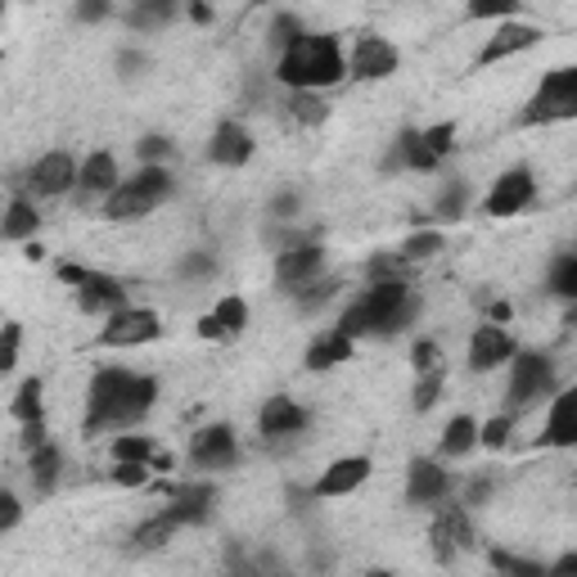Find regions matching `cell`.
<instances>
[{"mask_svg": "<svg viewBox=\"0 0 577 577\" xmlns=\"http://www.w3.org/2000/svg\"><path fill=\"white\" fill-rule=\"evenodd\" d=\"M159 402V379L154 374H131L122 366L95 370L90 393H86V438L105 428H131Z\"/></svg>", "mask_w": 577, "mask_h": 577, "instance_id": "obj_1", "label": "cell"}, {"mask_svg": "<svg viewBox=\"0 0 577 577\" xmlns=\"http://www.w3.org/2000/svg\"><path fill=\"white\" fill-rule=\"evenodd\" d=\"M275 77L288 90H329L348 77V59L339 51V41L325 32H303L298 41H288L280 59H275Z\"/></svg>", "mask_w": 577, "mask_h": 577, "instance_id": "obj_2", "label": "cell"}, {"mask_svg": "<svg viewBox=\"0 0 577 577\" xmlns=\"http://www.w3.org/2000/svg\"><path fill=\"white\" fill-rule=\"evenodd\" d=\"M420 303L411 294V284L406 280H374L366 294L344 312L339 329L352 334V339H370V334H402L411 320H415Z\"/></svg>", "mask_w": 577, "mask_h": 577, "instance_id": "obj_3", "label": "cell"}, {"mask_svg": "<svg viewBox=\"0 0 577 577\" xmlns=\"http://www.w3.org/2000/svg\"><path fill=\"white\" fill-rule=\"evenodd\" d=\"M167 195H172L167 167L140 163V172H135L131 181H118L109 195H105V217H109V221H140V217H150Z\"/></svg>", "mask_w": 577, "mask_h": 577, "instance_id": "obj_4", "label": "cell"}, {"mask_svg": "<svg viewBox=\"0 0 577 577\" xmlns=\"http://www.w3.org/2000/svg\"><path fill=\"white\" fill-rule=\"evenodd\" d=\"M577 113V68H555L542 77L537 95L523 109V127H546V122H564Z\"/></svg>", "mask_w": 577, "mask_h": 577, "instance_id": "obj_5", "label": "cell"}, {"mask_svg": "<svg viewBox=\"0 0 577 577\" xmlns=\"http://www.w3.org/2000/svg\"><path fill=\"white\" fill-rule=\"evenodd\" d=\"M451 150H456V122H438L428 131H402L389 163L411 167V172H433Z\"/></svg>", "mask_w": 577, "mask_h": 577, "instance_id": "obj_6", "label": "cell"}, {"mask_svg": "<svg viewBox=\"0 0 577 577\" xmlns=\"http://www.w3.org/2000/svg\"><path fill=\"white\" fill-rule=\"evenodd\" d=\"M555 389H559V383H555L551 357H542V352H514L510 357V402H514V411L551 398Z\"/></svg>", "mask_w": 577, "mask_h": 577, "instance_id": "obj_7", "label": "cell"}, {"mask_svg": "<svg viewBox=\"0 0 577 577\" xmlns=\"http://www.w3.org/2000/svg\"><path fill=\"white\" fill-rule=\"evenodd\" d=\"M163 334V320H159V312H150V307H118L109 320H105V329H100V348H144V344H154Z\"/></svg>", "mask_w": 577, "mask_h": 577, "instance_id": "obj_8", "label": "cell"}, {"mask_svg": "<svg viewBox=\"0 0 577 577\" xmlns=\"http://www.w3.org/2000/svg\"><path fill=\"white\" fill-rule=\"evenodd\" d=\"M443 505V501H438ZM428 546H433V559L438 564H451L460 551L473 546V523H469V510L465 505H443L428 523Z\"/></svg>", "mask_w": 577, "mask_h": 577, "instance_id": "obj_9", "label": "cell"}, {"mask_svg": "<svg viewBox=\"0 0 577 577\" xmlns=\"http://www.w3.org/2000/svg\"><path fill=\"white\" fill-rule=\"evenodd\" d=\"M398 64H402V55H398L393 41H383L379 32H361L357 36V51L348 59V73L357 81H383V77L398 73Z\"/></svg>", "mask_w": 577, "mask_h": 577, "instance_id": "obj_10", "label": "cell"}, {"mask_svg": "<svg viewBox=\"0 0 577 577\" xmlns=\"http://www.w3.org/2000/svg\"><path fill=\"white\" fill-rule=\"evenodd\" d=\"M533 199H537L533 172H527V167H510V172L497 176V185H492V195H488L483 208H488V217H514V213H523Z\"/></svg>", "mask_w": 577, "mask_h": 577, "instance_id": "obj_11", "label": "cell"}, {"mask_svg": "<svg viewBox=\"0 0 577 577\" xmlns=\"http://www.w3.org/2000/svg\"><path fill=\"white\" fill-rule=\"evenodd\" d=\"M325 271V249L320 244H288L275 253V280L284 294H294V288H303L307 280H316Z\"/></svg>", "mask_w": 577, "mask_h": 577, "instance_id": "obj_12", "label": "cell"}, {"mask_svg": "<svg viewBox=\"0 0 577 577\" xmlns=\"http://www.w3.org/2000/svg\"><path fill=\"white\" fill-rule=\"evenodd\" d=\"M235 460H239V443H235L230 424H208L195 433V443H189V465L195 469H226Z\"/></svg>", "mask_w": 577, "mask_h": 577, "instance_id": "obj_13", "label": "cell"}, {"mask_svg": "<svg viewBox=\"0 0 577 577\" xmlns=\"http://www.w3.org/2000/svg\"><path fill=\"white\" fill-rule=\"evenodd\" d=\"M370 456H339L334 460L320 478H316V488H312V497L316 501H334V497H348V492H357V488H366V478H370Z\"/></svg>", "mask_w": 577, "mask_h": 577, "instance_id": "obj_14", "label": "cell"}, {"mask_svg": "<svg viewBox=\"0 0 577 577\" xmlns=\"http://www.w3.org/2000/svg\"><path fill=\"white\" fill-rule=\"evenodd\" d=\"M73 294H77V307L90 312V316H113L118 307H127V288L113 275H100V271H86L73 284Z\"/></svg>", "mask_w": 577, "mask_h": 577, "instance_id": "obj_15", "label": "cell"}, {"mask_svg": "<svg viewBox=\"0 0 577 577\" xmlns=\"http://www.w3.org/2000/svg\"><path fill=\"white\" fill-rule=\"evenodd\" d=\"M28 185L36 189L41 199H55V195H68L77 185V159L64 154V150H51L45 159H36V167L28 172Z\"/></svg>", "mask_w": 577, "mask_h": 577, "instance_id": "obj_16", "label": "cell"}, {"mask_svg": "<svg viewBox=\"0 0 577 577\" xmlns=\"http://www.w3.org/2000/svg\"><path fill=\"white\" fill-rule=\"evenodd\" d=\"M451 492V473L438 465V460H411L406 469V501L411 505H438L443 497Z\"/></svg>", "mask_w": 577, "mask_h": 577, "instance_id": "obj_17", "label": "cell"}, {"mask_svg": "<svg viewBox=\"0 0 577 577\" xmlns=\"http://www.w3.org/2000/svg\"><path fill=\"white\" fill-rule=\"evenodd\" d=\"M258 428H262L266 443H284V438H294V433L307 428V411H303L294 398L275 393V398H266V406H262V415H258Z\"/></svg>", "mask_w": 577, "mask_h": 577, "instance_id": "obj_18", "label": "cell"}, {"mask_svg": "<svg viewBox=\"0 0 577 577\" xmlns=\"http://www.w3.org/2000/svg\"><path fill=\"white\" fill-rule=\"evenodd\" d=\"M514 352H519V348H514V339H510L501 325H478L473 339H469V366H473L478 374H488V370L505 366Z\"/></svg>", "mask_w": 577, "mask_h": 577, "instance_id": "obj_19", "label": "cell"}, {"mask_svg": "<svg viewBox=\"0 0 577 577\" xmlns=\"http://www.w3.org/2000/svg\"><path fill=\"white\" fill-rule=\"evenodd\" d=\"M244 325H249V303L239 294H226L208 316H199V339L226 344V339H235V334H244Z\"/></svg>", "mask_w": 577, "mask_h": 577, "instance_id": "obj_20", "label": "cell"}, {"mask_svg": "<svg viewBox=\"0 0 577 577\" xmlns=\"http://www.w3.org/2000/svg\"><path fill=\"white\" fill-rule=\"evenodd\" d=\"M542 41V32L533 28V23H514V19H501V28L488 36V45L478 51V64H501V59H510V55H519V51H527V45H537Z\"/></svg>", "mask_w": 577, "mask_h": 577, "instance_id": "obj_21", "label": "cell"}, {"mask_svg": "<svg viewBox=\"0 0 577 577\" xmlns=\"http://www.w3.org/2000/svg\"><path fill=\"white\" fill-rule=\"evenodd\" d=\"M213 505H217V488H213V483H181V488H172L167 514H172L181 527H195V523H208Z\"/></svg>", "mask_w": 577, "mask_h": 577, "instance_id": "obj_22", "label": "cell"}, {"mask_svg": "<svg viewBox=\"0 0 577 577\" xmlns=\"http://www.w3.org/2000/svg\"><path fill=\"white\" fill-rule=\"evenodd\" d=\"M208 159H213L217 167H244V163L253 159V135L239 127V122H221V127L213 131V140H208Z\"/></svg>", "mask_w": 577, "mask_h": 577, "instance_id": "obj_23", "label": "cell"}, {"mask_svg": "<svg viewBox=\"0 0 577 577\" xmlns=\"http://www.w3.org/2000/svg\"><path fill=\"white\" fill-rule=\"evenodd\" d=\"M546 447H573L577 443V393L573 389H555L551 402V420H546Z\"/></svg>", "mask_w": 577, "mask_h": 577, "instance_id": "obj_24", "label": "cell"}, {"mask_svg": "<svg viewBox=\"0 0 577 577\" xmlns=\"http://www.w3.org/2000/svg\"><path fill=\"white\" fill-rule=\"evenodd\" d=\"M352 352H357V339L334 325V329H325L320 339L307 348V370H334V366L352 361Z\"/></svg>", "mask_w": 577, "mask_h": 577, "instance_id": "obj_25", "label": "cell"}, {"mask_svg": "<svg viewBox=\"0 0 577 577\" xmlns=\"http://www.w3.org/2000/svg\"><path fill=\"white\" fill-rule=\"evenodd\" d=\"M77 185L81 195H109L118 185V159L109 150H95L86 163H77Z\"/></svg>", "mask_w": 577, "mask_h": 577, "instance_id": "obj_26", "label": "cell"}, {"mask_svg": "<svg viewBox=\"0 0 577 577\" xmlns=\"http://www.w3.org/2000/svg\"><path fill=\"white\" fill-rule=\"evenodd\" d=\"M28 473H32V488L36 492H55V483H59V447H51V443L32 447Z\"/></svg>", "mask_w": 577, "mask_h": 577, "instance_id": "obj_27", "label": "cell"}, {"mask_svg": "<svg viewBox=\"0 0 577 577\" xmlns=\"http://www.w3.org/2000/svg\"><path fill=\"white\" fill-rule=\"evenodd\" d=\"M176 533H181V523H176L167 510H159L154 519H144V523L135 527V533H131V542H135L140 551H159V546H167Z\"/></svg>", "mask_w": 577, "mask_h": 577, "instance_id": "obj_28", "label": "cell"}, {"mask_svg": "<svg viewBox=\"0 0 577 577\" xmlns=\"http://www.w3.org/2000/svg\"><path fill=\"white\" fill-rule=\"evenodd\" d=\"M41 230V217H36V204L32 199H14L0 217V235L6 239H32Z\"/></svg>", "mask_w": 577, "mask_h": 577, "instance_id": "obj_29", "label": "cell"}, {"mask_svg": "<svg viewBox=\"0 0 577 577\" xmlns=\"http://www.w3.org/2000/svg\"><path fill=\"white\" fill-rule=\"evenodd\" d=\"M478 447V420L473 415H456L443 428V456H469Z\"/></svg>", "mask_w": 577, "mask_h": 577, "instance_id": "obj_30", "label": "cell"}, {"mask_svg": "<svg viewBox=\"0 0 577 577\" xmlns=\"http://www.w3.org/2000/svg\"><path fill=\"white\" fill-rule=\"evenodd\" d=\"M10 411H14V420H19V424H28V420H41V415H45V383H41L36 374L19 383V393H14Z\"/></svg>", "mask_w": 577, "mask_h": 577, "instance_id": "obj_31", "label": "cell"}, {"mask_svg": "<svg viewBox=\"0 0 577 577\" xmlns=\"http://www.w3.org/2000/svg\"><path fill=\"white\" fill-rule=\"evenodd\" d=\"M325 100H320V90H288V118L303 122V127H320L325 122Z\"/></svg>", "mask_w": 577, "mask_h": 577, "instance_id": "obj_32", "label": "cell"}, {"mask_svg": "<svg viewBox=\"0 0 577 577\" xmlns=\"http://www.w3.org/2000/svg\"><path fill=\"white\" fill-rule=\"evenodd\" d=\"M176 10H181V0H135V6H131V28L154 32V28H163Z\"/></svg>", "mask_w": 577, "mask_h": 577, "instance_id": "obj_33", "label": "cell"}, {"mask_svg": "<svg viewBox=\"0 0 577 577\" xmlns=\"http://www.w3.org/2000/svg\"><path fill=\"white\" fill-rule=\"evenodd\" d=\"M159 447L154 438H144V433H122V438L113 443V460H131V465H154Z\"/></svg>", "mask_w": 577, "mask_h": 577, "instance_id": "obj_34", "label": "cell"}, {"mask_svg": "<svg viewBox=\"0 0 577 577\" xmlns=\"http://www.w3.org/2000/svg\"><path fill=\"white\" fill-rule=\"evenodd\" d=\"M465 199H469V189H465L460 181H451V185L443 189V199L433 204V221H443V226L460 221V217H465Z\"/></svg>", "mask_w": 577, "mask_h": 577, "instance_id": "obj_35", "label": "cell"}, {"mask_svg": "<svg viewBox=\"0 0 577 577\" xmlns=\"http://www.w3.org/2000/svg\"><path fill=\"white\" fill-rule=\"evenodd\" d=\"M398 253H402L406 262H424V258H433V253H443V230H420V235H411Z\"/></svg>", "mask_w": 577, "mask_h": 577, "instance_id": "obj_36", "label": "cell"}, {"mask_svg": "<svg viewBox=\"0 0 577 577\" xmlns=\"http://www.w3.org/2000/svg\"><path fill=\"white\" fill-rule=\"evenodd\" d=\"M551 288L559 298H577V258L573 253H559L555 266H551Z\"/></svg>", "mask_w": 577, "mask_h": 577, "instance_id": "obj_37", "label": "cell"}, {"mask_svg": "<svg viewBox=\"0 0 577 577\" xmlns=\"http://www.w3.org/2000/svg\"><path fill=\"white\" fill-rule=\"evenodd\" d=\"M19 348H23V325L6 320L0 325V374H10L19 366Z\"/></svg>", "mask_w": 577, "mask_h": 577, "instance_id": "obj_38", "label": "cell"}, {"mask_svg": "<svg viewBox=\"0 0 577 577\" xmlns=\"http://www.w3.org/2000/svg\"><path fill=\"white\" fill-rule=\"evenodd\" d=\"M443 402V366L438 370H424L415 383V411H433Z\"/></svg>", "mask_w": 577, "mask_h": 577, "instance_id": "obj_39", "label": "cell"}, {"mask_svg": "<svg viewBox=\"0 0 577 577\" xmlns=\"http://www.w3.org/2000/svg\"><path fill=\"white\" fill-rule=\"evenodd\" d=\"M519 10V0H469L465 19L469 23H483V19H510Z\"/></svg>", "mask_w": 577, "mask_h": 577, "instance_id": "obj_40", "label": "cell"}, {"mask_svg": "<svg viewBox=\"0 0 577 577\" xmlns=\"http://www.w3.org/2000/svg\"><path fill=\"white\" fill-rule=\"evenodd\" d=\"M510 433H514V415H497L488 424H478V443H483L488 451H501L510 443Z\"/></svg>", "mask_w": 577, "mask_h": 577, "instance_id": "obj_41", "label": "cell"}, {"mask_svg": "<svg viewBox=\"0 0 577 577\" xmlns=\"http://www.w3.org/2000/svg\"><path fill=\"white\" fill-rule=\"evenodd\" d=\"M298 36H303V23H298V14H288V10L275 14L271 28H266V41L275 45V51H284V45H288V41H298Z\"/></svg>", "mask_w": 577, "mask_h": 577, "instance_id": "obj_42", "label": "cell"}, {"mask_svg": "<svg viewBox=\"0 0 577 577\" xmlns=\"http://www.w3.org/2000/svg\"><path fill=\"white\" fill-rule=\"evenodd\" d=\"M334 288H339V280H320V275H316V280H307L303 288H294V298H298L307 312H316L320 303H329V298H334Z\"/></svg>", "mask_w": 577, "mask_h": 577, "instance_id": "obj_43", "label": "cell"}, {"mask_svg": "<svg viewBox=\"0 0 577 577\" xmlns=\"http://www.w3.org/2000/svg\"><path fill=\"white\" fill-rule=\"evenodd\" d=\"M492 568H497V573H514V577H546L542 564L519 559V555H510V551H492Z\"/></svg>", "mask_w": 577, "mask_h": 577, "instance_id": "obj_44", "label": "cell"}, {"mask_svg": "<svg viewBox=\"0 0 577 577\" xmlns=\"http://www.w3.org/2000/svg\"><path fill=\"white\" fill-rule=\"evenodd\" d=\"M135 154H140V163H163L172 154V140L167 135H140Z\"/></svg>", "mask_w": 577, "mask_h": 577, "instance_id": "obj_45", "label": "cell"}, {"mask_svg": "<svg viewBox=\"0 0 577 577\" xmlns=\"http://www.w3.org/2000/svg\"><path fill=\"white\" fill-rule=\"evenodd\" d=\"M438 361H443V348L433 344V339H420V344L411 348V366H415V374H424V370H438Z\"/></svg>", "mask_w": 577, "mask_h": 577, "instance_id": "obj_46", "label": "cell"}, {"mask_svg": "<svg viewBox=\"0 0 577 577\" xmlns=\"http://www.w3.org/2000/svg\"><path fill=\"white\" fill-rule=\"evenodd\" d=\"M113 483H118V488H144V483H150V465L118 460V469H113Z\"/></svg>", "mask_w": 577, "mask_h": 577, "instance_id": "obj_47", "label": "cell"}, {"mask_svg": "<svg viewBox=\"0 0 577 577\" xmlns=\"http://www.w3.org/2000/svg\"><path fill=\"white\" fill-rule=\"evenodd\" d=\"M113 14V0H77L73 6V19L77 23H100V19H109Z\"/></svg>", "mask_w": 577, "mask_h": 577, "instance_id": "obj_48", "label": "cell"}, {"mask_svg": "<svg viewBox=\"0 0 577 577\" xmlns=\"http://www.w3.org/2000/svg\"><path fill=\"white\" fill-rule=\"evenodd\" d=\"M19 519H23L19 497H14V492H0V533H10V527H19Z\"/></svg>", "mask_w": 577, "mask_h": 577, "instance_id": "obj_49", "label": "cell"}, {"mask_svg": "<svg viewBox=\"0 0 577 577\" xmlns=\"http://www.w3.org/2000/svg\"><path fill=\"white\" fill-rule=\"evenodd\" d=\"M213 271V258L208 253H189L185 262H181V275H189V280H199V275H208Z\"/></svg>", "mask_w": 577, "mask_h": 577, "instance_id": "obj_50", "label": "cell"}, {"mask_svg": "<svg viewBox=\"0 0 577 577\" xmlns=\"http://www.w3.org/2000/svg\"><path fill=\"white\" fill-rule=\"evenodd\" d=\"M492 497V478H473V483L465 488V505H483Z\"/></svg>", "mask_w": 577, "mask_h": 577, "instance_id": "obj_51", "label": "cell"}, {"mask_svg": "<svg viewBox=\"0 0 577 577\" xmlns=\"http://www.w3.org/2000/svg\"><path fill=\"white\" fill-rule=\"evenodd\" d=\"M41 443H45V415H41V420H28V424H23V447L32 451V447H41Z\"/></svg>", "mask_w": 577, "mask_h": 577, "instance_id": "obj_52", "label": "cell"}, {"mask_svg": "<svg viewBox=\"0 0 577 577\" xmlns=\"http://www.w3.org/2000/svg\"><path fill=\"white\" fill-rule=\"evenodd\" d=\"M294 213H298V199H294V195H280V199H275V221H288Z\"/></svg>", "mask_w": 577, "mask_h": 577, "instance_id": "obj_53", "label": "cell"}, {"mask_svg": "<svg viewBox=\"0 0 577 577\" xmlns=\"http://www.w3.org/2000/svg\"><path fill=\"white\" fill-rule=\"evenodd\" d=\"M189 19H195V23H208V19H213V10L204 6V0H189Z\"/></svg>", "mask_w": 577, "mask_h": 577, "instance_id": "obj_54", "label": "cell"}, {"mask_svg": "<svg viewBox=\"0 0 577 577\" xmlns=\"http://www.w3.org/2000/svg\"><path fill=\"white\" fill-rule=\"evenodd\" d=\"M135 68H144V59H140V55H122V73L135 77Z\"/></svg>", "mask_w": 577, "mask_h": 577, "instance_id": "obj_55", "label": "cell"}, {"mask_svg": "<svg viewBox=\"0 0 577 577\" xmlns=\"http://www.w3.org/2000/svg\"><path fill=\"white\" fill-rule=\"evenodd\" d=\"M488 316H492V325H501V320H510V303H492V312H488Z\"/></svg>", "mask_w": 577, "mask_h": 577, "instance_id": "obj_56", "label": "cell"}, {"mask_svg": "<svg viewBox=\"0 0 577 577\" xmlns=\"http://www.w3.org/2000/svg\"><path fill=\"white\" fill-rule=\"evenodd\" d=\"M573 568H577V555H564V559H559V564H551L546 573H573Z\"/></svg>", "mask_w": 577, "mask_h": 577, "instance_id": "obj_57", "label": "cell"}, {"mask_svg": "<svg viewBox=\"0 0 577 577\" xmlns=\"http://www.w3.org/2000/svg\"><path fill=\"white\" fill-rule=\"evenodd\" d=\"M6 6H10V0H0V14H6Z\"/></svg>", "mask_w": 577, "mask_h": 577, "instance_id": "obj_58", "label": "cell"}]
</instances>
